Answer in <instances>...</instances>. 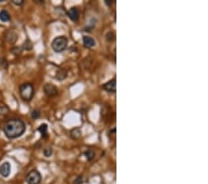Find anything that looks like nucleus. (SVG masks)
I'll return each mask as SVG.
<instances>
[{"instance_id": "f257e3e1", "label": "nucleus", "mask_w": 208, "mask_h": 184, "mask_svg": "<svg viewBox=\"0 0 208 184\" xmlns=\"http://www.w3.org/2000/svg\"><path fill=\"white\" fill-rule=\"evenodd\" d=\"M26 130L25 123L20 119H10L4 125L3 131L9 139H17Z\"/></svg>"}, {"instance_id": "f03ea898", "label": "nucleus", "mask_w": 208, "mask_h": 184, "mask_svg": "<svg viewBox=\"0 0 208 184\" xmlns=\"http://www.w3.org/2000/svg\"><path fill=\"white\" fill-rule=\"evenodd\" d=\"M20 97L25 102H30L34 95V87L31 83H24L20 87Z\"/></svg>"}, {"instance_id": "7ed1b4c3", "label": "nucleus", "mask_w": 208, "mask_h": 184, "mask_svg": "<svg viewBox=\"0 0 208 184\" xmlns=\"http://www.w3.org/2000/svg\"><path fill=\"white\" fill-rule=\"evenodd\" d=\"M68 38L64 36H57L51 44V47L53 48V50L57 53H60L62 51H64L67 48L68 46Z\"/></svg>"}, {"instance_id": "20e7f679", "label": "nucleus", "mask_w": 208, "mask_h": 184, "mask_svg": "<svg viewBox=\"0 0 208 184\" xmlns=\"http://www.w3.org/2000/svg\"><path fill=\"white\" fill-rule=\"evenodd\" d=\"M42 176L39 171L31 170L26 177V182L28 184H40Z\"/></svg>"}, {"instance_id": "39448f33", "label": "nucleus", "mask_w": 208, "mask_h": 184, "mask_svg": "<svg viewBox=\"0 0 208 184\" xmlns=\"http://www.w3.org/2000/svg\"><path fill=\"white\" fill-rule=\"evenodd\" d=\"M44 91L48 97H54L57 94V92H58L57 86H55L52 84H46L45 86H44Z\"/></svg>"}, {"instance_id": "423d86ee", "label": "nucleus", "mask_w": 208, "mask_h": 184, "mask_svg": "<svg viewBox=\"0 0 208 184\" xmlns=\"http://www.w3.org/2000/svg\"><path fill=\"white\" fill-rule=\"evenodd\" d=\"M103 88L105 89L108 92H111V93H115L116 89H117V83H116V79L113 78L110 81H108V83H106L105 85L103 86Z\"/></svg>"}, {"instance_id": "0eeeda50", "label": "nucleus", "mask_w": 208, "mask_h": 184, "mask_svg": "<svg viewBox=\"0 0 208 184\" xmlns=\"http://www.w3.org/2000/svg\"><path fill=\"white\" fill-rule=\"evenodd\" d=\"M11 171V166L9 162H5L0 167V175L4 178H7L9 176Z\"/></svg>"}, {"instance_id": "6e6552de", "label": "nucleus", "mask_w": 208, "mask_h": 184, "mask_svg": "<svg viewBox=\"0 0 208 184\" xmlns=\"http://www.w3.org/2000/svg\"><path fill=\"white\" fill-rule=\"evenodd\" d=\"M68 16L72 21H77L80 18V10L78 8L73 7L68 11Z\"/></svg>"}, {"instance_id": "1a4fd4ad", "label": "nucleus", "mask_w": 208, "mask_h": 184, "mask_svg": "<svg viewBox=\"0 0 208 184\" xmlns=\"http://www.w3.org/2000/svg\"><path fill=\"white\" fill-rule=\"evenodd\" d=\"M67 76H68V71H67L66 69L60 68V69L57 72L56 79H57V80H59V81H62V80H64L65 78H67Z\"/></svg>"}, {"instance_id": "9d476101", "label": "nucleus", "mask_w": 208, "mask_h": 184, "mask_svg": "<svg viewBox=\"0 0 208 184\" xmlns=\"http://www.w3.org/2000/svg\"><path fill=\"white\" fill-rule=\"evenodd\" d=\"M83 44L86 48H93V46H95V41L91 36H83Z\"/></svg>"}, {"instance_id": "9b49d317", "label": "nucleus", "mask_w": 208, "mask_h": 184, "mask_svg": "<svg viewBox=\"0 0 208 184\" xmlns=\"http://www.w3.org/2000/svg\"><path fill=\"white\" fill-rule=\"evenodd\" d=\"M10 19H11L10 14L7 10H1V11H0V21H10Z\"/></svg>"}, {"instance_id": "f8f14e48", "label": "nucleus", "mask_w": 208, "mask_h": 184, "mask_svg": "<svg viewBox=\"0 0 208 184\" xmlns=\"http://www.w3.org/2000/svg\"><path fill=\"white\" fill-rule=\"evenodd\" d=\"M38 131L42 134L43 138H47L48 137V133H47V125L46 124H42L39 128H38Z\"/></svg>"}, {"instance_id": "ddd939ff", "label": "nucleus", "mask_w": 208, "mask_h": 184, "mask_svg": "<svg viewBox=\"0 0 208 184\" xmlns=\"http://www.w3.org/2000/svg\"><path fill=\"white\" fill-rule=\"evenodd\" d=\"M84 155L86 156V158H87V160H88V161H92V160L94 158L95 152H94V151H93V150L90 149V150H87V151L84 152Z\"/></svg>"}, {"instance_id": "4468645a", "label": "nucleus", "mask_w": 208, "mask_h": 184, "mask_svg": "<svg viewBox=\"0 0 208 184\" xmlns=\"http://www.w3.org/2000/svg\"><path fill=\"white\" fill-rule=\"evenodd\" d=\"M31 117H32L33 119H37V118H39L40 115H41V111L38 110V109H34V110L31 111Z\"/></svg>"}, {"instance_id": "2eb2a0df", "label": "nucleus", "mask_w": 208, "mask_h": 184, "mask_svg": "<svg viewBox=\"0 0 208 184\" xmlns=\"http://www.w3.org/2000/svg\"><path fill=\"white\" fill-rule=\"evenodd\" d=\"M71 137L73 138V139H78L80 136H81V134H82V131L80 130V128H75V129H73V130H71Z\"/></svg>"}, {"instance_id": "dca6fc26", "label": "nucleus", "mask_w": 208, "mask_h": 184, "mask_svg": "<svg viewBox=\"0 0 208 184\" xmlns=\"http://www.w3.org/2000/svg\"><path fill=\"white\" fill-rule=\"evenodd\" d=\"M52 153H53V150H52V148H46V149H45V150H44V155H45L46 157H49V156H51V155H52Z\"/></svg>"}, {"instance_id": "f3484780", "label": "nucleus", "mask_w": 208, "mask_h": 184, "mask_svg": "<svg viewBox=\"0 0 208 184\" xmlns=\"http://www.w3.org/2000/svg\"><path fill=\"white\" fill-rule=\"evenodd\" d=\"M23 48L26 49V50H30V49H31L32 48V44L31 43V41L30 40H26L25 41V43L23 44Z\"/></svg>"}, {"instance_id": "a211bd4d", "label": "nucleus", "mask_w": 208, "mask_h": 184, "mask_svg": "<svg viewBox=\"0 0 208 184\" xmlns=\"http://www.w3.org/2000/svg\"><path fill=\"white\" fill-rule=\"evenodd\" d=\"M82 181H83L82 177V176H79V177L76 178V179H74L73 184H82Z\"/></svg>"}, {"instance_id": "6ab92c4d", "label": "nucleus", "mask_w": 208, "mask_h": 184, "mask_svg": "<svg viewBox=\"0 0 208 184\" xmlns=\"http://www.w3.org/2000/svg\"><path fill=\"white\" fill-rule=\"evenodd\" d=\"M13 4H15V5H17V6H21L22 4H23V1L22 0H13Z\"/></svg>"}, {"instance_id": "aec40b11", "label": "nucleus", "mask_w": 208, "mask_h": 184, "mask_svg": "<svg viewBox=\"0 0 208 184\" xmlns=\"http://www.w3.org/2000/svg\"><path fill=\"white\" fill-rule=\"evenodd\" d=\"M105 2H106V4H108V5H111V4H112V2H111V1L109 2V0H106Z\"/></svg>"}]
</instances>
